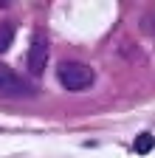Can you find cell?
Wrapping results in <instances>:
<instances>
[{"label": "cell", "mask_w": 155, "mask_h": 158, "mask_svg": "<svg viewBox=\"0 0 155 158\" xmlns=\"http://www.w3.org/2000/svg\"><path fill=\"white\" fill-rule=\"evenodd\" d=\"M9 3H11V0H0V9H6Z\"/></svg>", "instance_id": "cell-6"}, {"label": "cell", "mask_w": 155, "mask_h": 158, "mask_svg": "<svg viewBox=\"0 0 155 158\" xmlns=\"http://www.w3.org/2000/svg\"><path fill=\"white\" fill-rule=\"evenodd\" d=\"M31 93H34V88L28 85V79H23L20 73H14L6 65H0V96L23 99V96H31Z\"/></svg>", "instance_id": "cell-2"}, {"label": "cell", "mask_w": 155, "mask_h": 158, "mask_svg": "<svg viewBox=\"0 0 155 158\" xmlns=\"http://www.w3.org/2000/svg\"><path fill=\"white\" fill-rule=\"evenodd\" d=\"M14 40V23H0V54H3Z\"/></svg>", "instance_id": "cell-4"}, {"label": "cell", "mask_w": 155, "mask_h": 158, "mask_svg": "<svg viewBox=\"0 0 155 158\" xmlns=\"http://www.w3.org/2000/svg\"><path fill=\"white\" fill-rule=\"evenodd\" d=\"M56 76H59V85L68 90H85L93 85V68L85 62H62L56 68Z\"/></svg>", "instance_id": "cell-1"}, {"label": "cell", "mask_w": 155, "mask_h": 158, "mask_svg": "<svg viewBox=\"0 0 155 158\" xmlns=\"http://www.w3.org/2000/svg\"><path fill=\"white\" fill-rule=\"evenodd\" d=\"M152 147H155V138L149 133H141L138 138H135V152H149Z\"/></svg>", "instance_id": "cell-5"}, {"label": "cell", "mask_w": 155, "mask_h": 158, "mask_svg": "<svg viewBox=\"0 0 155 158\" xmlns=\"http://www.w3.org/2000/svg\"><path fill=\"white\" fill-rule=\"evenodd\" d=\"M26 65H28V73H31V76H43V71H45V65H48V43H45L43 34H37L34 43L28 45Z\"/></svg>", "instance_id": "cell-3"}]
</instances>
